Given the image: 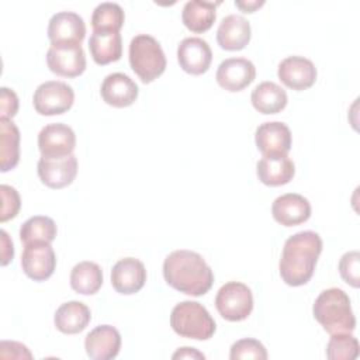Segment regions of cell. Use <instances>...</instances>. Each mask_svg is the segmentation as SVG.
Returning <instances> with one entry per match:
<instances>
[{
	"label": "cell",
	"mask_w": 360,
	"mask_h": 360,
	"mask_svg": "<svg viewBox=\"0 0 360 360\" xmlns=\"http://www.w3.org/2000/svg\"><path fill=\"white\" fill-rule=\"evenodd\" d=\"M322 239L314 231H301L291 235L283 248L278 270L283 281L291 287L307 284L322 252Z\"/></svg>",
	"instance_id": "6da1fadb"
},
{
	"label": "cell",
	"mask_w": 360,
	"mask_h": 360,
	"mask_svg": "<svg viewBox=\"0 0 360 360\" xmlns=\"http://www.w3.org/2000/svg\"><path fill=\"white\" fill-rule=\"evenodd\" d=\"M163 277L170 287L193 297L204 295L214 283V273L202 256L187 249H179L166 256Z\"/></svg>",
	"instance_id": "7a4b0ae2"
},
{
	"label": "cell",
	"mask_w": 360,
	"mask_h": 360,
	"mask_svg": "<svg viewBox=\"0 0 360 360\" xmlns=\"http://www.w3.org/2000/svg\"><path fill=\"white\" fill-rule=\"evenodd\" d=\"M314 318L330 335L353 332L356 318L352 311L349 295L338 287L323 290L312 307Z\"/></svg>",
	"instance_id": "3957f363"
},
{
	"label": "cell",
	"mask_w": 360,
	"mask_h": 360,
	"mask_svg": "<svg viewBox=\"0 0 360 360\" xmlns=\"http://www.w3.org/2000/svg\"><path fill=\"white\" fill-rule=\"evenodd\" d=\"M128 58L131 69L142 83H150L158 79L167 65L159 41L148 34H139L131 39Z\"/></svg>",
	"instance_id": "277c9868"
},
{
	"label": "cell",
	"mask_w": 360,
	"mask_h": 360,
	"mask_svg": "<svg viewBox=\"0 0 360 360\" xmlns=\"http://www.w3.org/2000/svg\"><path fill=\"white\" fill-rule=\"evenodd\" d=\"M170 326L181 338L207 340L215 333L217 325L207 308L197 301H181L170 314Z\"/></svg>",
	"instance_id": "5b68a950"
},
{
	"label": "cell",
	"mask_w": 360,
	"mask_h": 360,
	"mask_svg": "<svg viewBox=\"0 0 360 360\" xmlns=\"http://www.w3.org/2000/svg\"><path fill=\"white\" fill-rule=\"evenodd\" d=\"M215 308L219 315L229 322L246 319L253 309L250 288L240 281L225 283L217 292Z\"/></svg>",
	"instance_id": "8992f818"
},
{
	"label": "cell",
	"mask_w": 360,
	"mask_h": 360,
	"mask_svg": "<svg viewBox=\"0 0 360 360\" xmlns=\"http://www.w3.org/2000/svg\"><path fill=\"white\" fill-rule=\"evenodd\" d=\"M75 101L72 86L59 80L41 83L32 96L34 108L41 115H59L69 111Z\"/></svg>",
	"instance_id": "52a82bcc"
},
{
	"label": "cell",
	"mask_w": 360,
	"mask_h": 360,
	"mask_svg": "<svg viewBox=\"0 0 360 360\" xmlns=\"http://www.w3.org/2000/svg\"><path fill=\"white\" fill-rule=\"evenodd\" d=\"M49 70L62 77H77L86 70V56L80 44H51L46 51Z\"/></svg>",
	"instance_id": "ba28073f"
},
{
	"label": "cell",
	"mask_w": 360,
	"mask_h": 360,
	"mask_svg": "<svg viewBox=\"0 0 360 360\" xmlns=\"http://www.w3.org/2000/svg\"><path fill=\"white\" fill-rule=\"evenodd\" d=\"M21 267L25 276L34 281L48 280L56 267V256L51 243L25 245L21 255Z\"/></svg>",
	"instance_id": "9c48e42d"
},
{
	"label": "cell",
	"mask_w": 360,
	"mask_h": 360,
	"mask_svg": "<svg viewBox=\"0 0 360 360\" xmlns=\"http://www.w3.org/2000/svg\"><path fill=\"white\" fill-rule=\"evenodd\" d=\"M39 180L49 188H63L77 174V159L73 153L59 158L41 156L37 165Z\"/></svg>",
	"instance_id": "30bf717a"
},
{
	"label": "cell",
	"mask_w": 360,
	"mask_h": 360,
	"mask_svg": "<svg viewBox=\"0 0 360 360\" xmlns=\"http://www.w3.org/2000/svg\"><path fill=\"white\" fill-rule=\"evenodd\" d=\"M76 146L75 131L63 122L45 125L38 134V149L45 158H59L73 153Z\"/></svg>",
	"instance_id": "8fae6325"
},
{
	"label": "cell",
	"mask_w": 360,
	"mask_h": 360,
	"mask_svg": "<svg viewBox=\"0 0 360 360\" xmlns=\"http://www.w3.org/2000/svg\"><path fill=\"white\" fill-rule=\"evenodd\" d=\"M256 77L255 65L246 58H228L217 69V83L226 91L236 93L248 87Z\"/></svg>",
	"instance_id": "7c38bea8"
},
{
	"label": "cell",
	"mask_w": 360,
	"mask_h": 360,
	"mask_svg": "<svg viewBox=\"0 0 360 360\" xmlns=\"http://www.w3.org/2000/svg\"><path fill=\"white\" fill-rule=\"evenodd\" d=\"M277 76L285 87L301 91L309 89L315 83L316 68L304 56H287L278 63Z\"/></svg>",
	"instance_id": "4fadbf2b"
},
{
	"label": "cell",
	"mask_w": 360,
	"mask_h": 360,
	"mask_svg": "<svg viewBox=\"0 0 360 360\" xmlns=\"http://www.w3.org/2000/svg\"><path fill=\"white\" fill-rule=\"evenodd\" d=\"M180 68L190 75H202L212 62V51L208 42L200 37H187L177 46Z\"/></svg>",
	"instance_id": "5bb4252c"
},
{
	"label": "cell",
	"mask_w": 360,
	"mask_h": 360,
	"mask_svg": "<svg viewBox=\"0 0 360 360\" xmlns=\"http://www.w3.org/2000/svg\"><path fill=\"white\" fill-rule=\"evenodd\" d=\"M146 281V269L143 263L135 257H124L111 269V285L124 295L138 292Z\"/></svg>",
	"instance_id": "9a60e30c"
},
{
	"label": "cell",
	"mask_w": 360,
	"mask_h": 360,
	"mask_svg": "<svg viewBox=\"0 0 360 360\" xmlns=\"http://www.w3.org/2000/svg\"><path fill=\"white\" fill-rule=\"evenodd\" d=\"M255 142L263 156L287 155L291 149V131L281 121H269L257 127Z\"/></svg>",
	"instance_id": "2e32d148"
},
{
	"label": "cell",
	"mask_w": 360,
	"mask_h": 360,
	"mask_svg": "<svg viewBox=\"0 0 360 360\" xmlns=\"http://www.w3.org/2000/svg\"><path fill=\"white\" fill-rule=\"evenodd\" d=\"M86 37L84 20L73 11H59L48 22V38L51 44H82Z\"/></svg>",
	"instance_id": "e0dca14e"
},
{
	"label": "cell",
	"mask_w": 360,
	"mask_h": 360,
	"mask_svg": "<svg viewBox=\"0 0 360 360\" xmlns=\"http://www.w3.org/2000/svg\"><path fill=\"white\" fill-rule=\"evenodd\" d=\"M84 349L90 359H114L118 356L121 349V335L111 325H98L87 333L84 339Z\"/></svg>",
	"instance_id": "ac0fdd59"
},
{
	"label": "cell",
	"mask_w": 360,
	"mask_h": 360,
	"mask_svg": "<svg viewBox=\"0 0 360 360\" xmlns=\"http://www.w3.org/2000/svg\"><path fill=\"white\" fill-rule=\"evenodd\" d=\"M271 214L278 224L284 226H295L309 219L311 204L301 194L287 193L273 201Z\"/></svg>",
	"instance_id": "d6986e66"
},
{
	"label": "cell",
	"mask_w": 360,
	"mask_h": 360,
	"mask_svg": "<svg viewBox=\"0 0 360 360\" xmlns=\"http://www.w3.org/2000/svg\"><path fill=\"white\" fill-rule=\"evenodd\" d=\"M100 94L108 105L122 108L132 105L136 101L138 86L128 75L115 72L104 77Z\"/></svg>",
	"instance_id": "ffe728a7"
},
{
	"label": "cell",
	"mask_w": 360,
	"mask_h": 360,
	"mask_svg": "<svg viewBox=\"0 0 360 360\" xmlns=\"http://www.w3.org/2000/svg\"><path fill=\"white\" fill-rule=\"evenodd\" d=\"M252 37L249 21L239 14H229L219 22L217 30L218 45L225 51L243 49Z\"/></svg>",
	"instance_id": "44dd1931"
},
{
	"label": "cell",
	"mask_w": 360,
	"mask_h": 360,
	"mask_svg": "<svg viewBox=\"0 0 360 360\" xmlns=\"http://www.w3.org/2000/svg\"><path fill=\"white\" fill-rule=\"evenodd\" d=\"M256 174L263 184L277 187L292 180L295 166L287 155H267L257 162Z\"/></svg>",
	"instance_id": "7402d4cb"
},
{
	"label": "cell",
	"mask_w": 360,
	"mask_h": 360,
	"mask_svg": "<svg viewBox=\"0 0 360 360\" xmlns=\"http://www.w3.org/2000/svg\"><path fill=\"white\" fill-rule=\"evenodd\" d=\"M89 49L97 65H108L122 56V38L118 31H93Z\"/></svg>",
	"instance_id": "603a6c76"
},
{
	"label": "cell",
	"mask_w": 360,
	"mask_h": 360,
	"mask_svg": "<svg viewBox=\"0 0 360 360\" xmlns=\"http://www.w3.org/2000/svg\"><path fill=\"white\" fill-rule=\"evenodd\" d=\"M91 312L89 307L80 301H68L62 304L53 316L55 326L59 332L75 335L86 329L90 323Z\"/></svg>",
	"instance_id": "cb8c5ba5"
},
{
	"label": "cell",
	"mask_w": 360,
	"mask_h": 360,
	"mask_svg": "<svg viewBox=\"0 0 360 360\" xmlns=\"http://www.w3.org/2000/svg\"><path fill=\"white\" fill-rule=\"evenodd\" d=\"M221 1H202V0H190L184 4L181 11L183 24L195 34L208 31L217 18V6Z\"/></svg>",
	"instance_id": "d4e9b609"
},
{
	"label": "cell",
	"mask_w": 360,
	"mask_h": 360,
	"mask_svg": "<svg viewBox=\"0 0 360 360\" xmlns=\"http://www.w3.org/2000/svg\"><path fill=\"white\" fill-rule=\"evenodd\" d=\"M252 105L262 114H277L287 105L285 90L274 82H262L252 90Z\"/></svg>",
	"instance_id": "484cf974"
},
{
	"label": "cell",
	"mask_w": 360,
	"mask_h": 360,
	"mask_svg": "<svg viewBox=\"0 0 360 360\" xmlns=\"http://www.w3.org/2000/svg\"><path fill=\"white\" fill-rule=\"evenodd\" d=\"M20 162V131L7 118H0V170L14 169Z\"/></svg>",
	"instance_id": "4316f807"
},
{
	"label": "cell",
	"mask_w": 360,
	"mask_h": 360,
	"mask_svg": "<svg viewBox=\"0 0 360 360\" xmlns=\"http://www.w3.org/2000/svg\"><path fill=\"white\" fill-rule=\"evenodd\" d=\"M103 285V270L94 262H80L70 271V287L83 295L96 294Z\"/></svg>",
	"instance_id": "83f0119b"
},
{
	"label": "cell",
	"mask_w": 360,
	"mask_h": 360,
	"mask_svg": "<svg viewBox=\"0 0 360 360\" xmlns=\"http://www.w3.org/2000/svg\"><path fill=\"white\" fill-rule=\"evenodd\" d=\"M56 224L45 215H34L20 226V239L25 245L45 242L51 243L56 238Z\"/></svg>",
	"instance_id": "f1b7e54d"
},
{
	"label": "cell",
	"mask_w": 360,
	"mask_h": 360,
	"mask_svg": "<svg viewBox=\"0 0 360 360\" xmlns=\"http://www.w3.org/2000/svg\"><path fill=\"white\" fill-rule=\"evenodd\" d=\"M125 21L124 10L120 4L104 1L100 3L91 14L93 31H118L122 28Z\"/></svg>",
	"instance_id": "f546056e"
},
{
	"label": "cell",
	"mask_w": 360,
	"mask_h": 360,
	"mask_svg": "<svg viewBox=\"0 0 360 360\" xmlns=\"http://www.w3.org/2000/svg\"><path fill=\"white\" fill-rule=\"evenodd\" d=\"M359 349V340L350 332L333 333L326 345V356L330 360H354Z\"/></svg>",
	"instance_id": "4dcf8cb0"
},
{
	"label": "cell",
	"mask_w": 360,
	"mask_h": 360,
	"mask_svg": "<svg viewBox=\"0 0 360 360\" xmlns=\"http://www.w3.org/2000/svg\"><path fill=\"white\" fill-rule=\"evenodd\" d=\"M231 360H246V359H255V360H266L267 359V350L263 346L262 342L252 338H243L236 340L231 346L229 352Z\"/></svg>",
	"instance_id": "1f68e13d"
},
{
	"label": "cell",
	"mask_w": 360,
	"mask_h": 360,
	"mask_svg": "<svg viewBox=\"0 0 360 360\" xmlns=\"http://www.w3.org/2000/svg\"><path fill=\"white\" fill-rule=\"evenodd\" d=\"M339 273L349 285L354 288L360 285V253L357 250L347 252L340 257Z\"/></svg>",
	"instance_id": "d6a6232c"
},
{
	"label": "cell",
	"mask_w": 360,
	"mask_h": 360,
	"mask_svg": "<svg viewBox=\"0 0 360 360\" xmlns=\"http://www.w3.org/2000/svg\"><path fill=\"white\" fill-rule=\"evenodd\" d=\"M0 194H1V212H0V221L6 222L8 219H13L21 207V200L18 191L8 184L0 186Z\"/></svg>",
	"instance_id": "836d02e7"
},
{
	"label": "cell",
	"mask_w": 360,
	"mask_h": 360,
	"mask_svg": "<svg viewBox=\"0 0 360 360\" xmlns=\"http://www.w3.org/2000/svg\"><path fill=\"white\" fill-rule=\"evenodd\" d=\"M18 111V97L17 94L8 89L1 87L0 89V118H13Z\"/></svg>",
	"instance_id": "e575fe53"
},
{
	"label": "cell",
	"mask_w": 360,
	"mask_h": 360,
	"mask_svg": "<svg viewBox=\"0 0 360 360\" xmlns=\"http://www.w3.org/2000/svg\"><path fill=\"white\" fill-rule=\"evenodd\" d=\"M0 357L1 359H32V354L25 345L18 342L3 340L0 343Z\"/></svg>",
	"instance_id": "d590c367"
},
{
	"label": "cell",
	"mask_w": 360,
	"mask_h": 360,
	"mask_svg": "<svg viewBox=\"0 0 360 360\" xmlns=\"http://www.w3.org/2000/svg\"><path fill=\"white\" fill-rule=\"evenodd\" d=\"M0 235H1V266H6L14 257V248H13V240L8 238L4 229L0 231Z\"/></svg>",
	"instance_id": "8d00e7d4"
},
{
	"label": "cell",
	"mask_w": 360,
	"mask_h": 360,
	"mask_svg": "<svg viewBox=\"0 0 360 360\" xmlns=\"http://www.w3.org/2000/svg\"><path fill=\"white\" fill-rule=\"evenodd\" d=\"M172 357L173 359H205L202 353H200L194 347H187V346L179 349Z\"/></svg>",
	"instance_id": "74e56055"
},
{
	"label": "cell",
	"mask_w": 360,
	"mask_h": 360,
	"mask_svg": "<svg viewBox=\"0 0 360 360\" xmlns=\"http://www.w3.org/2000/svg\"><path fill=\"white\" fill-rule=\"evenodd\" d=\"M263 4H264V0H260V1L259 0H243V1L236 0L235 1V6L240 8L243 13H253L257 8H260Z\"/></svg>",
	"instance_id": "f35d334b"
}]
</instances>
